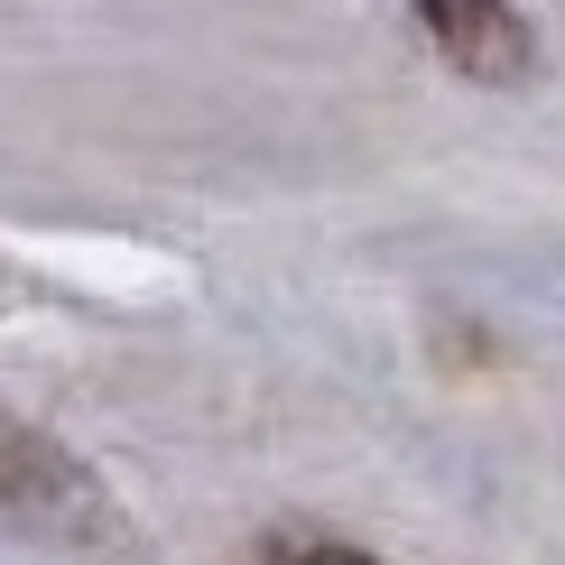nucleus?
I'll return each instance as SVG.
<instances>
[{
  "label": "nucleus",
  "mask_w": 565,
  "mask_h": 565,
  "mask_svg": "<svg viewBox=\"0 0 565 565\" xmlns=\"http://www.w3.org/2000/svg\"><path fill=\"white\" fill-rule=\"evenodd\" d=\"M0 520H19L29 537H46L65 556H130L139 547V529L121 520L103 473L10 408H0Z\"/></svg>",
  "instance_id": "1"
},
{
  "label": "nucleus",
  "mask_w": 565,
  "mask_h": 565,
  "mask_svg": "<svg viewBox=\"0 0 565 565\" xmlns=\"http://www.w3.org/2000/svg\"><path fill=\"white\" fill-rule=\"evenodd\" d=\"M417 29L463 84H529L537 75V29L510 0H417Z\"/></svg>",
  "instance_id": "2"
},
{
  "label": "nucleus",
  "mask_w": 565,
  "mask_h": 565,
  "mask_svg": "<svg viewBox=\"0 0 565 565\" xmlns=\"http://www.w3.org/2000/svg\"><path fill=\"white\" fill-rule=\"evenodd\" d=\"M260 565H381V556L352 547V537H334V529H269Z\"/></svg>",
  "instance_id": "3"
}]
</instances>
